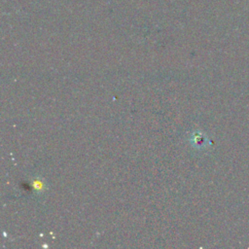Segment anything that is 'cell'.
I'll use <instances>...</instances> for the list:
<instances>
[{
  "mask_svg": "<svg viewBox=\"0 0 249 249\" xmlns=\"http://www.w3.org/2000/svg\"><path fill=\"white\" fill-rule=\"evenodd\" d=\"M191 143L193 144L194 147H197V148H201L204 147L206 145V137L200 133V132H195L192 134L191 138H190Z\"/></svg>",
  "mask_w": 249,
  "mask_h": 249,
  "instance_id": "obj_1",
  "label": "cell"
}]
</instances>
